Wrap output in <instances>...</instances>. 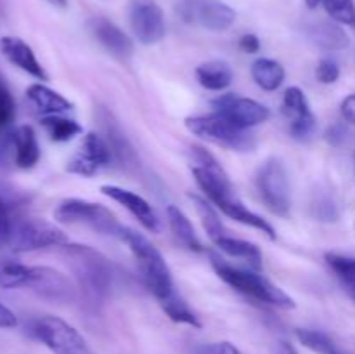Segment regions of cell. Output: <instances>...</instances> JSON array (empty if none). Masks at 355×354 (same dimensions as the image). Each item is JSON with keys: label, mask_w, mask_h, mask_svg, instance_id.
<instances>
[{"label": "cell", "mask_w": 355, "mask_h": 354, "mask_svg": "<svg viewBox=\"0 0 355 354\" xmlns=\"http://www.w3.org/2000/svg\"><path fill=\"white\" fill-rule=\"evenodd\" d=\"M345 137H347V128L343 127V125H333V127L328 130V134H326V139L335 146L342 144V142L345 141Z\"/></svg>", "instance_id": "39"}, {"label": "cell", "mask_w": 355, "mask_h": 354, "mask_svg": "<svg viewBox=\"0 0 355 354\" xmlns=\"http://www.w3.org/2000/svg\"><path fill=\"white\" fill-rule=\"evenodd\" d=\"M279 354H298V353L290 342H281L279 344Z\"/></svg>", "instance_id": "40"}, {"label": "cell", "mask_w": 355, "mask_h": 354, "mask_svg": "<svg viewBox=\"0 0 355 354\" xmlns=\"http://www.w3.org/2000/svg\"><path fill=\"white\" fill-rule=\"evenodd\" d=\"M284 113L290 118V132L297 139H307L315 128V117L311 110L307 96L298 87L286 89L283 97Z\"/></svg>", "instance_id": "14"}, {"label": "cell", "mask_w": 355, "mask_h": 354, "mask_svg": "<svg viewBox=\"0 0 355 354\" xmlns=\"http://www.w3.org/2000/svg\"><path fill=\"white\" fill-rule=\"evenodd\" d=\"M196 354H241V351L231 342H214L198 347Z\"/></svg>", "instance_id": "35"}, {"label": "cell", "mask_w": 355, "mask_h": 354, "mask_svg": "<svg viewBox=\"0 0 355 354\" xmlns=\"http://www.w3.org/2000/svg\"><path fill=\"white\" fill-rule=\"evenodd\" d=\"M64 253L82 294L99 304L113 288V267L101 252L87 245H64Z\"/></svg>", "instance_id": "2"}, {"label": "cell", "mask_w": 355, "mask_h": 354, "mask_svg": "<svg viewBox=\"0 0 355 354\" xmlns=\"http://www.w3.org/2000/svg\"><path fill=\"white\" fill-rule=\"evenodd\" d=\"M326 262L338 276V280L345 285L347 290L355 297V257L329 252L326 253Z\"/></svg>", "instance_id": "30"}, {"label": "cell", "mask_w": 355, "mask_h": 354, "mask_svg": "<svg viewBox=\"0 0 355 354\" xmlns=\"http://www.w3.org/2000/svg\"><path fill=\"white\" fill-rule=\"evenodd\" d=\"M257 189L260 200L272 214L286 217L291 208L290 183H288L286 170L283 163L276 158H270L260 167L257 174Z\"/></svg>", "instance_id": "9"}, {"label": "cell", "mask_w": 355, "mask_h": 354, "mask_svg": "<svg viewBox=\"0 0 355 354\" xmlns=\"http://www.w3.org/2000/svg\"><path fill=\"white\" fill-rule=\"evenodd\" d=\"M0 287L7 290L24 288L51 302H73L76 297L71 281L62 273L47 266H26L19 262L2 264Z\"/></svg>", "instance_id": "1"}, {"label": "cell", "mask_w": 355, "mask_h": 354, "mask_svg": "<svg viewBox=\"0 0 355 354\" xmlns=\"http://www.w3.org/2000/svg\"><path fill=\"white\" fill-rule=\"evenodd\" d=\"M14 222L16 221L12 219V207H10L6 194L0 191V248L7 246V243H9Z\"/></svg>", "instance_id": "33"}, {"label": "cell", "mask_w": 355, "mask_h": 354, "mask_svg": "<svg viewBox=\"0 0 355 354\" xmlns=\"http://www.w3.org/2000/svg\"><path fill=\"white\" fill-rule=\"evenodd\" d=\"M354 163H355V155H354Z\"/></svg>", "instance_id": "43"}, {"label": "cell", "mask_w": 355, "mask_h": 354, "mask_svg": "<svg viewBox=\"0 0 355 354\" xmlns=\"http://www.w3.org/2000/svg\"><path fill=\"white\" fill-rule=\"evenodd\" d=\"M90 31L101 45L120 61H128L134 54V44L121 28L111 23L106 17H94L89 23Z\"/></svg>", "instance_id": "17"}, {"label": "cell", "mask_w": 355, "mask_h": 354, "mask_svg": "<svg viewBox=\"0 0 355 354\" xmlns=\"http://www.w3.org/2000/svg\"><path fill=\"white\" fill-rule=\"evenodd\" d=\"M31 335L54 354H92L82 333L58 316H42L35 319Z\"/></svg>", "instance_id": "7"}, {"label": "cell", "mask_w": 355, "mask_h": 354, "mask_svg": "<svg viewBox=\"0 0 355 354\" xmlns=\"http://www.w3.org/2000/svg\"><path fill=\"white\" fill-rule=\"evenodd\" d=\"M340 113L345 124L355 125V94H349L340 104Z\"/></svg>", "instance_id": "36"}, {"label": "cell", "mask_w": 355, "mask_h": 354, "mask_svg": "<svg viewBox=\"0 0 355 354\" xmlns=\"http://www.w3.org/2000/svg\"><path fill=\"white\" fill-rule=\"evenodd\" d=\"M215 245H217L218 250H222L225 255L246 260L250 269H262V252H260V248L255 243L224 235L222 238H218L217 242H215Z\"/></svg>", "instance_id": "22"}, {"label": "cell", "mask_w": 355, "mask_h": 354, "mask_svg": "<svg viewBox=\"0 0 355 354\" xmlns=\"http://www.w3.org/2000/svg\"><path fill=\"white\" fill-rule=\"evenodd\" d=\"M239 49L246 54H255V52L260 51V40L257 35L248 33V35H243L239 38Z\"/></svg>", "instance_id": "37"}, {"label": "cell", "mask_w": 355, "mask_h": 354, "mask_svg": "<svg viewBox=\"0 0 355 354\" xmlns=\"http://www.w3.org/2000/svg\"><path fill=\"white\" fill-rule=\"evenodd\" d=\"M315 76H318L319 82L324 83V85H331V83H335L336 80L340 78L338 62L331 58H322L321 61H319L318 69H315Z\"/></svg>", "instance_id": "34"}, {"label": "cell", "mask_w": 355, "mask_h": 354, "mask_svg": "<svg viewBox=\"0 0 355 354\" xmlns=\"http://www.w3.org/2000/svg\"><path fill=\"white\" fill-rule=\"evenodd\" d=\"M101 193L106 194L107 198H111V200L116 201V203H120L123 208H127V210L141 222L142 228H146L148 231L156 233L159 229V219L158 215H156L155 208H153L141 194L134 193V191L123 189V187L111 186V184L101 186Z\"/></svg>", "instance_id": "15"}, {"label": "cell", "mask_w": 355, "mask_h": 354, "mask_svg": "<svg viewBox=\"0 0 355 354\" xmlns=\"http://www.w3.org/2000/svg\"><path fill=\"white\" fill-rule=\"evenodd\" d=\"M26 97L31 103V106L44 117L49 115H64L73 110L71 101L66 99L55 90L49 89L44 83H31L26 89Z\"/></svg>", "instance_id": "19"}, {"label": "cell", "mask_w": 355, "mask_h": 354, "mask_svg": "<svg viewBox=\"0 0 355 354\" xmlns=\"http://www.w3.org/2000/svg\"><path fill=\"white\" fill-rule=\"evenodd\" d=\"M215 111L224 115L225 118L241 128H252L263 124L270 117L269 108L257 103L250 97H239L234 94H224L214 101Z\"/></svg>", "instance_id": "13"}, {"label": "cell", "mask_w": 355, "mask_h": 354, "mask_svg": "<svg viewBox=\"0 0 355 354\" xmlns=\"http://www.w3.org/2000/svg\"><path fill=\"white\" fill-rule=\"evenodd\" d=\"M49 3H52L54 7H61V9H64L66 6H68V2L66 0H47Z\"/></svg>", "instance_id": "41"}, {"label": "cell", "mask_w": 355, "mask_h": 354, "mask_svg": "<svg viewBox=\"0 0 355 354\" xmlns=\"http://www.w3.org/2000/svg\"><path fill=\"white\" fill-rule=\"evenodd\" d=\"M309 38L318 45L319 49L328 52L343 51L350 45V38L347 31L340 24L321 21L309 28Z\"/></svg>", "instance_id": "20"}, {"label": "cell", "mask_w": 355, "mask_h": 354, "mask_svg": "<svg viewBox=\"0 0 355 354\" xmlns=\"http://www.w3.org/2000/svg\"><path fill=\"white\" fill-rule=\"evenodd\" d=\"M295 335L300 340V344H304L307 349L314 351L315 354H345L333 342L331 337H328L322 332H318V330L297 328L295 330Z\"/></svg>", "instance_id": "28"}, {"label": "cell", "mask_w": 355, "mask_h": 354, "mask_svg": "<svg viewBox=\"0 0 355 354\" xmlns=\"http://www.w3.org/2000/svg\"><path fill=\"white\" fill-rule=\"evenodd\" d=\"M166 221H168L170 231L173 233V236H175L180 245L186 246L187 250H193V252H201L203 250V245H201L193 224H191L187 215L179 207H175V205L166 207Z\"/></svg>", "instance_id": "21"}, {"label": "cell", "mask_w": 355, "mask_h": 354, "mask_svg": "<svg viewBox=\"0 0 355 354\" xmlns=\"http://www.w3.org/2000/svg\"><path fill=\"white\" fill-rule=\"evenodd\" d=\"M284 68L281 62L269 58L257 59L252 65V76L257 85L263 90H277L284 82Z\"/></svg>", "instance_id": "25"}, {"label": "cell", "mask_w": 355, "mask_h": 354, "mask_svg": "<svg viewBox=\"0 0 355 354\" xmlns=\"http://www.w3.org/2000/svg\"><path fill=\"white\" fill-rule=\"evenodd\" d=\"M40 124L54 142H68L82 134V125L62 115H49L42 118Z\"/></svg>", "instance_id": "26"}, {"label": "cell", "mask_w": 355, "mask_h": 354, "mask_svg": "<svg viewBox=\"0 0 355 354\" xmlns=\"http://www.w3.org/2000/svg\"><path fill=\"white\" fill-rule=\"evenodd\" d=\"M68 245V236L51 222L40 219H23L14 222L12 233L7 246L12 252H35L49 246Z\"/></svg>", "instance_id": "8"}, {"label": "cell", "mask_w": 355, "mask_h": 354, "mask_svg": "<svg viewBox=\"0 0 355 354\" xmlns=\"http://www.w3.org/2000/svg\"><path fill=\"white\" fill-rule=\"evenodd\" d=\"M321 2L322 0H305V3H307L309 9H315V7H318Z\"/></svg>", "instance_id": "42"}, {"label": "cell", "mask_w": 355, "mask_h": 354, "mask_svg": "<svg viewBox=\"0 0 355 354\" xmlns=\"http://www.w3.org/2000/svg\"><path fill=\"white\" fill-rule=\"evenodd\" d=\"M211 266H214L215 273L218 274L222 281L238 290L239 294L246 295V297L253 298L257 302H263V304L276 305L279 309H293L295 301L288 294H284L279 287L270 283L267 278H263L259 271L255 269H241V267H234L227 264L225 260L218 259V257L211 255Z\"/></svg>", "instance_id": "4"}, {"label": "cell", "mask_w": 355, "mask_h": 354, "mask_svg": "<svg viewBox=\"0 0 355 354\" xmlns=\"http://www.w3.org/2000/svg\"><path fill=\"white\" fill-rule=\"evenodd\" d=\"M14 326H17V316L0 302V328H14Z\"/></svg>", "instance_id": "38"}, {"label": "cell", "mask_w": 355, "mask_h": 354, "mask_svg": "<svg viewBox=\"0 0 355 354\" xmlns=\"http://www.w3.org/2000/svg\"><path fill=\"white\" fill-rule=\"evenodd\" d=\"M54 219L62 224H83L99 235L120 236L121 231V224L110 208L80 198H68L61 201L55 207Z\"/></svg>", "instance_id": "6"}, {"label": "cell", "mask_w": 355, "mask_h": 354, "mask_svg": "<svg viewBox=\"0 0 355 354\" xmlns=\"http://www.w3.org/2000/svg\"><path fill=\"white\" fill-rule=\"evenodd\" d=\"M186 127L194 135H200L201 139H207L227 149L248 151L255 146V139L252 134H248V128L238 127L217 111L210 115H201V117L186 118Z\"/></svg>", "instance_id": "5"}, {"label": "cell", "mask_w": 355, "mask_h": 354, "mask_svg": "<svg viewBox=\"0 0 355 354\" xmlns=\"http://www.w3.org/2000/svg\"><path fill=\"white\" fill-rule=\"evenodd\" d=\"M191 200H193L194 208H196L198 215H200L205 231H207V235L210 236L211 242L215 243L218 238H222V236L225 235L224 226H222V221L220 217H218L217 210L211 207L210 201H207L205 198L196 196V194H191Z\"/></svg>", "instance_id": "27"}, {"label": "cell", "mask_w": 355, "mask_h": 354, "mask_svg": "<svg viewBox=\"0 0 355 354\" xmlns=\"http://www.w3.org/2000/svg\"><path fill=\"white\" fill-rule=\"evenodd\" d=\"M111 160H113V153H111V148L106 139L101 137L96 132H89L83 137L78 151L68 162L66 170L69 174H76V176L92 177L103 167L110 165Z\"/></svg>", "instance_id": "12"}, {"label": "cell", "mask_w": 355, "mask_h": 354, "mask_svg": "<svg viewBox=\"0 0 355 354\" xmlns=\"http://www.w3.org/2000/svg\"><path fill=\"white\" fill-rule=\"evenodd\" d=\"M14 118H16V103L6 78L0 73V137H6L12 132Z\"/></svg>", "instance_id": "31"}, {"label": "cell", "mask_w": 355, "mask_h": 354, "mask_svg": "<svg viewBox=\"0 0 355 354\" xmlns=\"http://www.w3.org/2000/svg\"><path fill=\"white\" fill-rule=\"evenodd\" d=\"M326 12L340 24L355 28V3L354 0H322Z\"/></svg>", "instance_id": "32"}, {"label": "cell", "mask_w": 355, "mask_h": 354, "mask_svg": "<svg viewBox=\"0 0 355 354\" xmlns=\"http://www.w3.org/2000/svg\"><path fill=\"white\" fill-rule=\"evenodd\" d=\"M128 21L135 38L144 45H153L165 37V17L155 0H132Z\"/></svg>", "instance_id": "11"}, {"label": "cell", "mask_w": 355, "mask_h": 354, "mask_svg": "<svg viewBox=\"0 0 355 354\" xmlns=\"http://www.w3.org/2000/svg\"><path fill=\"white\" fill-rule=\"evenodd\" d=\"M0 52L3 54V58L14 65L16 68L23 69L24 73H28L33 78L45 82L49 80L47 71L44 69L42 62L38 61L37 56H35L33 49L19 37H2L0 38Z\"/></svg>", "instance_id": "16"}, {"label": "cell", "mask_w": 355, "mask_h": 354, "mask_svg": "<svg viewBox=\"0 0 355 354\" xmlns=\"http://www.w3.org/2000/svg\"><path fill=\"white\" fill-rule=\"evenodd\" d=\"M159 305H162L165 314L168 316L172 321L180 323V325L194 326V328H201V321L198 319V316L191 311L189 305H187L177 294H173L172 297H168L166 301L159 302Z\"/></svg>", "instance_id": "29"}, {"label": "cell", "mask_w": 355, "mask_h": 354, "mask_svg": "<svg viewBox=\"0 0 355 354\" xmlns=\"http://www.w3.org/2000/svg\"><path fill=\"white\" fill-rule=\"evenodd\" d=\"M10 158L17 169L30 170L40 160V144L30 125H19L10 134Z\"/></svg>", "instance_id": "18"}, {"label": "cell", "mask_w": 355, "mask_h": 354, "mask_svg": "<svg viewBox=\"0 0 355 354\" xmlns=\"http://www.w3.org/2000/svg\"><path fill=\"white\" fill-rule=\"evenodd\" d=\"M177 14L187 24L210 31H225L234 24L236 12L220 0H180Z\"/></svg>", "instance_id": "10"}, {"label": "cell", "mask_w": 355, "mask_h": 354, "mask_svg": "<svg viewBox=\"0 0 355 354\" xmlns=\"http://www.w3.org/2000/svg\"><path fill=\"white\" fill-rule=\"evenodd\" d=\"M120 238L130 248L146 287L153 292V295L158 298V302H163L168 297H172L175 294L172 273H170L168 264L165 262L159 250L146 236H142L141 233L135 231V229L125 228V226H121Z\"/></svg>", "instance_id": "3"}, {"label": "cell", "mask_w": 355, "mask_h": 354, "mask_svg": "<svg viewBox=\"0 0 355 354\" xmlns=\"http://www.w3.org/2000/svg\"><path fill=\"white\" fill-rule=\"evenodd\" d=\"M196 78L205 89L224 90L232 83V69L224 61H208L198 66Z\"/></svg>", "instance_id": "24"}, {"label": "cell", "mask_w": 355, "mask_h": 354, "mask_svg": "<svg viewBox=\"0 0 355 354\" xmlns=\"http://www.w3.org/2000/svg\"><path fill=\"white\" fill-rule=\"evenodd\" d=\"M217 208H220L227 217L234 219V221L241 222V224L245 226H250V228L253 229H259L263 235L269 236L270 239H276V231H274L272 226H270L266 219L260 217L259 214H255V212H252L250 208H246L245 205L238 200V196L232 198V200L224 201V203L218 205Z\"/></svg>", "instance_id": "23"}]
</instances>
